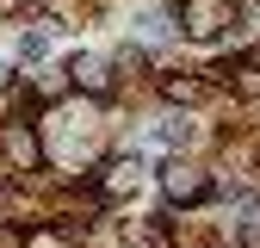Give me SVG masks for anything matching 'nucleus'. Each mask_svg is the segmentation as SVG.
I'll return each instance as SVG.
<instances>
[{"mask_svg": "<svg viewBox=\"0 0 260 248\" xmlns=\"http://www.w3.org/2000/svg\"><path fill=\"white\" fill-rule=\"evenodd\" d=\"M118 69H124V75H137V69H143V50H137V44H124V50H118Z\"/></svg>", "mask_w": 260, "mask_h": 248, "instance_id": "obj_9", "label": "nucleus"}, {"mask_svg": "<svg viewBox=\"0 0 260 248\" xmlns=\"http://www.w3.org/2000/svg\"><path fill=\"white\" fill-rule=\"evenodd\" d=\"M25 248H75V236L56 224H38V230H25Z\"/></svg>", "mask_w": 260, "mask_h": 248, "instance_id": "obj_7", "label": "nucleus"}, {"mask_svg": "<svg viewBox=\"0 0 260 248\" xmlns=\"http://www.w3.org/2000/svg\"><path fill=\"white\" fill-rule=\"evenodd\" d=\"M161 93H168L174 106H199V100H205V81H199V75H168Z\"/></svg>", "mask_w": 260, "mask_h": 248, "instance_id": "obj_6", "label": "nucleus"}, {"mask_svg": "<svg viewBox=\"0 0 260 248\" xmlns=\"http://www.w3.org/2000/svg\"><path fill=\"white\" fill-rule=\"evenodd\" d=\"M31 87H38V100H62V87H69V81H62V75H38Z\"/></svg>", "mask_w": 260, "mask_h": 248, "instance_id": "obj_8", "label": "nucleus"}, {"mask_svg": "<svg viewBox=\"0 0 260 248\" xmlns=\"http://www.w3.org/2000/svg\"><path fill=\"white\" fill-rule=\"evenodd\" d=\"M69 81H75L81 93H93V100H106V93H112V62H100V56H75V62H69Z\"/></svg>", "mask_w": 260, "mask_h": 248, "instance_id": "obj_5", "label": "nucleus"}, {"mask_svg": "<svg viewBox=\"0 0 260 248\" xmlns=\"http://www.w3.org/2000/svg\"><path fill=\"white\" fill-rule=\"evenodd\" d=\"M0 155H7L13 174H31V168L44 162V143H38L31 124H7V131H0Z\"/></svg>", "mask_w": 260, "mask_h": 248, "instance_id": "obj_3", "label": "nucleus"}, {"mask_svg": "<svg viewBox=\"0 0 260 248\" xmlns=\"http://www.w3.org/2000/svg\"><path fill=\"white\" fill-rule=\"evenodd\" d=\"M19 7H25V0H0V13H19Z\"/></svg>", "mask_w": 260, "mask_h": 248, "instance_id": "obj_10", "label": "nucleus"}, {"mask_svg": "<svg viewBox=\"0 0 260 248\" xmlns=\"http://www.w3.org/2000/svg\"><path fill=\"white\" fill-rule=\"evenodd\" d=\"M230 25V0H180V31L192 44H211Z\"/></svg>", "mask_w": 260, "mask_h": 248, "instance_id": "obj_1", "label": "nucleus"}, {"mask_svg": "<svg viewBox=\"0 0 260 248\" xmlns=\"http://www.w3.org/2000/svg\"><path fill=\"white\" fill-rule=\"evenodd\" d=\"M137 180H143V162H137V155H118V162L100 168V193H106V199H130Z\"/></svg>", "mask_w": 260, "mask_h": 248, "instance_id": "obj_4", "label": "nucleus"}, {"mask_svg": "<svg viewBox=\"0 0 260 248\" xmlns=\"http://www.w3.org/2000/svg\"><path fill=\"white\" fill-rule=\"evenodd\" d=\"M254 248H260V236H254Z\"/></svg>", "mask_w": 260, "mask_h": 248, "instance_id": "obj_11", "label": "nucleus"}, {"mask_svg": "<svg viewBox=\"0 0 260 248\" xmlns=\"http://www.w3.org/2000/svg\"><path fill=\"white\" fill-rule=\"evenodd\" d=\"M161 193H168V205H199V199H211V180L192 168V162L174 155V162L161 168Z\"/></svg>", "mask_w": 260, "mask_h": 248, "instance_id": "obj_2", "label": "nucleus"}]
</instances>
